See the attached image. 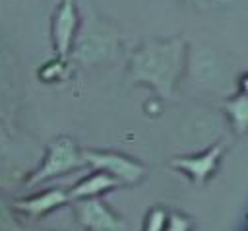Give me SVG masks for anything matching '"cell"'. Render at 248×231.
I'll return each mask as SVG.
<instances>
[{
  "label": "cell",
  "mask_w": 248,
  "mask_h": 231,
  "mask_svg": "<svg viewBox=\"0 0 248 231\" xmlns=\"http://www.w3.org/2000/svg\"><path fill=\"white\" fill-rule=\"evenodd\" d=\"M186 56L188 43L182 37L143 39L128 56V83L147 85L161 99H174Z\"/></svg>",
  "instance_id": "1"
},
{
  "label": "cell",
  "mask_w": 248,
  "mask_h": 231,
  "mask_svg": "<svg viewBox=\"0 0 248 231\" xmlns=\"http://www.w3.org/2000/svg\"><path fill=\"white\" fill-rule=\"evenodd\" d=\"M124 50V35L116 23L89 12L78 27L70 60L81 66H103L112 64L120 58Z\"/></svg>",
  "instance_id": "2"
},
{
  "label": "cell",
  "mask_w": 248,
  "mask_h": 231,
  "mask_svg": "<svg viewBox=\"0 0 248 231\" xmlns=\"http://www.w3.org/2000/svg\"><path fill=\"white\" fill-rule=\"evenodd\" d=\"M45 148L12 124H0V192H12L39 165Z\"/></svg>",
  "instance_id": "3"
},
{
  "label": "cell",
  "mask_w": 248,
  "mask_h": 231,
  "mask_svg": "<svg viewBox=\"0 0 248 231\" xmlns=\"http://www.w3.org/2000/svg\"><path fill=\"white\" fill-rule=\"evenodd\" d=\"M83 165H85V159L81 149L76 146V142L68 136H58L45 148L39 165L23 181V186L35 188L45 181H50L60 175H68L76 169H81Z\"/></svg>",
  "instance_id": "4"
},
{
  "label": "cell",
  "mask_w": 248,
  "mask_h": 231,
  "mask_svg": "<svg viewBox=\"0 0 248 231\" xmlns=\"http://www.w3.org/2000/svg\"><path fill=\"white\" fill-rule=\"evenodd\" d=\"M186 70L192 82L209 91H221L231 82V66L215 49L207 45H200L196 49L188 47Z\"/></svg>",
  "instance_id": "5"
},
{
  "label": "cell",
  "mask_w": 248,
  "mask_h": 231,
  "mask_svg": "<svg viewBox=\"0 0 248 231\" xmlns=\"http://www.w3.org/2000/svg\"><path fill=\"white\" fill-rule=\"evenodd\" d=\"M85 165H91L97 171H103L114 177L120 184H136L143 179V165L136 159H130L116 151H99V149H81Z\"/></svg>",
  "instance_id": "6"
},
{
  "label": "cell",
  "mask_w": 248,
  "mask_h": 231,
  "mask_svg": "<svg viewBox=\"0 0 248 231\" xmlns=\"http://www.w3.org/2000/svg\"><path fill=\"white\" fill-rule=\"evenodd\" d=\"M78 0H58L50 17V41L56 56L70 58V50L79 27Z\"/></svg>",
  "instance_id": "7"
},
{
  "label": "cell",
  "mask_w": 248,
  "mask_h": 231,
  "mask_svg": "<svg viewBox=\"0 0 248 231\" xmlns=\"http://www.w3.org/2000/svg\"><path fill=\"white\" fill-rule=\"evenodd\" d=\"M74 202V214L78 223L87 231H126L124 219L114 214L108 204L99 200V196L93 198H79Z\"/></svg>",
  "instance_id": "8"
},
{
  "label": "cell",
  "mask_w": 248,
  "mask_h": 231,
  "mask_svg": "<svg viewBox=\"0 0 248 231\" xmlns=\"http://www.w3.org/2000/svg\"><path fill=\"white\" fill-rule=\"evenodd\" d=\"M19 105L16 58L0 35V122L12 124Z\"/></svg>",
  "instance_id": "9"
},
{
  "label": "cell",
  "mask_w": 248,
  "mask_h": 231,
  "mask_svg": "<svg viewBox=\"0 0 248 231\" xmlns=\"http://www.w3.org/2000/svg\"><path fill=\"white\" fill-rule=\"evenodd\" d=\"M223 153H225V142H217L205 153L192 155V157H176L170 161V165L174 169H180L182 173H186L196 184H203L217 171Z\"/></svg>",
  "instance_id": "10"
},
{
  "label": "cell",
  "mask_w": 248,
  "mask_h": 231,
  "mask_svg": "<svg viewBox=\"0 0 248 231\" xmlns=\"http://www.w3.org/2000/svg\"><path fill=\"white\" fill-rule=\"evenodd\" d=\"M68 202H70L68 192L62 190V188H50V190H43L35 196L12 200L16 212L25 215V217H31V219H39V217L66 206Z\"/></svg>",
  "instance_id": "11"
},
{
  "label": "cell",
  "mask_w": 248,
  "mask_h": 231,
  "mask_svg": "<svg viewBox=\"0 0 248 231\" xmlns=\"http://www.w3.org/2000/svg\"><path fill=\"white\" fill-rule=\"evenodd\" d=\"M118 184H120V182H118L114 177H110V175H107V173L95 169V173L83 177L76 186H72V188L68 190V198H70V200H79V198L101 196L103 192H108V190L116 188Z\"/></svg>",
  "instance_id": "12"
},
{
  "label": "cell",
  "mask_w": 248,
  "mask_h": 231,
  "mask_svg": "<svg viewBox=\"0 0 248 231\" xmlns=\"http://www.w3.org/2000/svg\"><path fill=\"white\" fill-rule=\"evenodd\" d=\"M70 74H72L70 58H66V56H56V54L37 68V78H39V82H43V83H46V85L64 83V82L70 78Z\"/></svg>",
  "instance_id": "13"
},
{
  "label": "cell",
  "mask_w": 248,
  "mask_h": 231,
  "mask_svg": "<svg viewBox=\"0 0 248 231\" xmlns=\"http://www.w3.org/2000/svg\"><path fill=\"white\" fill-rule=\"evenodd\" d=\"M225 111L236 134L248 132V91H240L232 99H229L225 103Z\"/></svg>",
  "instance_id": "14"
},
{
  "label": "cell",
  "mask_w": 248,
  "mask_h": 231,
  "mask_svg": "<svg viewBox=\"0 0 248 231\" xmlns=\"http://www.w3.org/2000/svg\"><path fill=\"white\" fill-rule=\"evenodd\" d=\"M0 231H27L17 217V212L10 200L0 194Z\"/></svg>",
  "instance_id": "15"
},
{
  "label": "cell",
  "mask_w": 248,
  "mask_h": 231,
  "mask_svg": "<svg viewBox=\"0 0 248 231\" xmlns=\"http://www.w3.org/2000/svg\"><path fill=\"white\" fill-rule=\"evenodd\" d=\"M167 219H169V212H165L163 208H155L147 214L143 231H163L167 225Z\"/></svg>",
  "instance_id": "16"
},
{
  "label": "cell",
  "mask_w": 248,
  "mask_h": 231,
  "mask_svg": "<svg viewBox=\"0 0 248 231\" xmlns=\"http://www.w3.org/2000/svg\"><path fill=\"white\" fill-rule=\"evenodd\" d=\"M180 2L198 12H209V10H217L229 4V0H180Z\"/></svg>",
  "instance_id": "17"
},
{
  "label": "cell",
  "mask_w": 248,
  "mask_h": 231,
  "mask_svg": "<svg viewBox=\"0 0 248 231\" xmlns=\"http://www.w3.org/2000/svg\"><path fill=\"white\" fill-rule=\"evenodd\" d=\"M190 219L186 215H180V214H169V219H167V225L163 231H190Z\"/></svg>",
  "instance_id": "18"
},
{
  "label": "cell",
  "mask_w": 248,
  "mask_h": 231,
  "mask_svg": "<svg viewBox=\"0 0 248 231\" xmlns=\"http://www.w3.org/2000/svg\"><path fill=\"white\" fill-rule=\"evenodd\" d=\"M242 91H248V76H246L244 82H242Z\"/></svg>",
  "instance_id": "19"
},
{
  "label": "cell",
  "mask_w": 248,
  "mask_h": 231,
  "mask_svg": "<svg viewBox=\"0 0 248 231\" xmlns=\"http://www.w3.org/2000/svg\"><path fill=\"white\" fill-rule=\"evenodd\" d=\"M0 124H2V122H0Z\"/></svg>",
  "instance_id": "20"
}]
</instances>
